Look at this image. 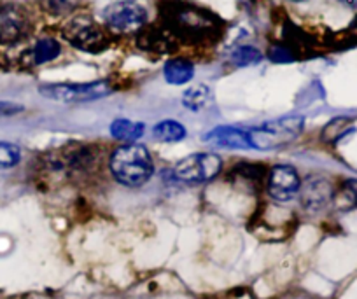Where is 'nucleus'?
Wrapping results in <instances>:
<instances>
[{
	"mask_svg": "<svg viewBox=\"0 0 357 299\" xmlns=\"http://www.w3.org/2000/svg\"><path fill=\"white\" fill-rule=\"evenodd\" d=\"M167 26L172 33L188 43H204L219 32V22L204 9L191 4L168 6Z\"/></svg>",
	"mask_w": 357,
	"mask_h": 299,
	"instance_id": "1",
	"label": "nucleus"
},
{
	"mask_svg": "<svg viewBox=\"0 0 357 299\" xmlns=\"http://www.w3.org/2000/svg\"><path fill=\"white\" fill-rule=\"evenodd\" d=\"M111 171L119 184L140 187L153 177L154 161L144 146L125 144L112 153Z\"/></svg>",
	"mask_w": 357,
	"mask_h": 299,
	"instance_id": "2",
	"label": "nucleus"
},
{
	"mask_svg": "<svg viewBox=\"0 0 357 299\" xmlns=\"http://www.w3.org/2000/svg\"><path fill=\"white\" fill-rule=\"evenodd\" d=\"M303 128L305 119L301 116H286L247 130V133L252 149L272 151L294 142L301 135Z\"/></svg>",
	"mask_w": 357,
	"mask_h": 299,
	"instance_id": "3",
	"label": "nucleus"
},
{
	"mask_svg": "<svg viewBox=\"0 0 357 299\" xmlns=\"http://www.w3.org/2000/svg\"><path fill=\"white\" fill-rule=\"evenodd\" d=\"M39 93L46 98L61 102V104H79V102H91V100L111 95L112 86L107 81L68 82V84L58 82V84L40 86Z\"/></svg>",
	"mask_w": 357,
	"mask_h": 299,
	"instance_id": "4",
	"label": "nucleus"
},
{
	"mask_svg": "<svg viewBox=\"0 0 357 299\" xmlns=\"http://www.w3.org/2000/svg\"><path fill=\"white\" fill-rule=\"evenodd\" d=\"M222 160L212 153H195L175 164L174 171L178 181L186 184H204L221 171Z\"/></svg>",
	"mask_w": 357,
	"mask_h": 299,
	"instance_id": "5",
	"label": "nucleus"
},
{
	"mask_svg": "<svg viewBox=\"0 0 357 299\" xmlns=\"http://www.w3.org/2000/svg\"><path fill=\"white\" fill-rule=\"evenodd\" d=\"M109 30L114 33L139 32L147 22V11L135 2H118L104 11Z\"/></svg>",
	"mask_w": 357,
	"mask_h": 299,
	"instance_id": "6",
	"label": "nucleus"
},
{
	"mask_svg": "<svg viewBox=\"0 0 357 299\" xmlns=\"http://www.w3.org/2000/svg\"><path fill=\"white\" fill-rule=\"evenodd\" d=\"M63 36L67 37L72 46L82 51H89V53H97L107 46V37H105L104 30L88 18L72 20L65 26Z\"/></svg>",
	"mask_w": 357,
	"mask_h": 299,
	"instance_id": "7",
	"label": "nucleus"
},
{
	"mask_svg": "<svg viewBox=\"0 0 357 299\" xmlns=\"http://www.w3.org/2000/svg\"><path fill=\"white\" fill-rule=\"evenodd\" d=\"M266 187L268 194L272 196L273 199L286 204V201L293 199L296 194H300V175L289 164H277L268 174Z\"/></svg>",
	"mask_w": 357,
	"mask_h": 299,
	"instance_id": "8",
	"label": "nucleus"
},
{
	"mask_svg": "<svg viewBox=\"0 0 357 299\" xmlns=\"http://www.w3.org/2000/svg\"><path fill=\"white\" fill-rule=\"evenodd\" d=\"M300 196L301 205H303L307 210L317 212L331 204L333 196H335V189H333V184L326 177L312 175L307 181L301 182Z\"/></svg>",
	"mask_w": 357,
	"mask_h": 299,
	"instance_id": "9",
	"label": "nucleus"
},
{
	"mask_svg": "<svg viewBox=\"0 0 357 299\" xmlns=\"http://www.w3.org/2000/svg\"><path fill=\"white\" fill-rule=\"evenodd\" d=\"M29 30L25 11L16 6L0 8V44H13L22 39Z\"/></svg>",
	"mask_w": 357,
	"mask_h": 299,
	"instance_id": "10",
	"label": "nucleus"
},
{
	"mask_svg": "<svg viewBox=\"0 0 357 299\" xmlns=\"http://www.w3.org/2000/svg\"><path fill=\"white\" fill-rule=\"evenodd\" d=\"M205 144L218 149H229V151H247L252 149L249 142V133L247 130L235 128V126H219L208 132L204 137Z\"/></svg>",
	"mask_w": 357,
	"mask_h": 299,
	"instance_id": "11",
	"label": "nucleus"
},
{
	"mask_svg": "<svg viewBox=\"0 0 357 299\" xmlns=\"http://www.w3.org/2000/svg\"><path fill=\"white\" fill-rule=\"evenodd\" d=\"M163 75L165 79H167L168 84H186V82H190L191 79H193L195 67L191 61L183 60V58H175V60H170L165 63Z\"/></svg>",
	"mask_w": 357,
	"mask_h": 299,
	"instance_id": "12",
	"label": "nucleus"
},
{
	"mask_svg": "<svg viewBox=\"0 0 357 299\" xmlns=\"http://www.w3.org/2000/svg\"><path fill=\"white\" fill-rule=\"evenodd\" d=\"M154 139H158L160 142L167 144H175L181 142V140L186 137V128H184L183 123L174 121V119H167V121H160L153 128Z\"/></svg>",
	"mask_w": 357,
	"mask_h": 299,
	"instance_id": "13",
	"label": "nucleus"
},
{
	"mask_svg": "<svg viewBox=\"0 0 357 299\" xmlns=\"http://www.w3.org/2000/svg\"><path fill=\"white\" fill-rule=\"evenodd\" d=\"M111 135L114 139L123 140V142L133 144L144 135V125L130 121V119H116L111 125Z\"/></svg>",
	"mask_w": 357,
	"mask_h": 299,
	"instance_id": "14",
	"label": "nucleus"
},
{
	"mask_svg": "<svg viewBox=\"0 0 357 299\" xmlns=\"http://www.w3.org/2000/svg\"><path fill=\"white\" fill-rule=\"evenodd\" d=\"M61 46L54 39H40L39 43L33 46L30 58H32L33 65H43L47 61H53L60 56Z\"/></svg>",
	"mask_w": 357,
	"mask_h": 299,
	"instance_id": "15",
	"label": "nucleus"
},
{
	"mask_svg": "<svg viewBox=\"0 0 357 299\" xmlns=\"http://www.w3.org/2000/svg\"><path fill=\"white\" fill-rule=\"evenodd\" d=\"M211 100V89L204 84L193 86L183 95V104L191 111H202Z\"/></svg>",
	"mask_w": 357,
	"mask_h": 299,
	"instance_id": "16",
	"label": "nucleus"
},
{
	"mask_svg": "<svg viewBox=\"0 0 357 299\" xmlns=\"http://www.w3.org/2000/svg\"><path fill=\"white\" fill-rule=\"evenodd\" d=\"M263 60V54L259 49L252 46H240L231 53V61L236 67H250Z\"/></svg>",
	"mask_w": 357,
	"mask_h": 299,
	"instance_id": "17",
	"label": "nucleus"
},
{
	"mask_svg": "<svg viewBox=\"0 0 357 299\" xmlns=\"http://www.w3.org/2000/svg\"><path fill=\"white\" fill-rule=\"evenodd\" d=\"M22 160V151L11 142H0V168H13Z\"/></svg>",
	"mask_w": 357,
	"mask_h": 299,
	"instance_id": "18",
	"label": "nucleus"
},
{
	"mask_svg": "<svg viewBox=\"0 0 357 299\" xmlns=\"http://www.w3.org/2000/svg\"><path fill=\"white\" fill-rule=\"evenodd\" d=\"M270 60L275 61V63H291L294 61V54L289 47H284V46H273L268 53Z\"/></svg>",
	"mask_w": 357,
	"mask_h": 299,
	"instance_id": "19",
	"label": "nucleus"
},
{
	"mask_svg": "<svg viewBox=\"0 0 357 299\" xmlns=\"http://www.w3.org/2000/svg\"><path fill=\"white\" fill-rule=\"evenodd\" d=\"M77 4L79 0H47V6L56 13H67L74 9Z\"/></svg>",
	"mask_w": 357,
	"mask_h": 299,
	"instance_id": "20",
	"label": "nucleus"
},
{
	"mask_svg": "<svg viewBox=\"0 0 357 299\" xmlns=\"http://www.w3.org/2000/svg\"><path fill=\"white\" fill-rule=\"evenodd\" d=\"M343 192H345L347 199H349L350 204L357 207V178L345 181V184H343Z\"/></svg>",
	"mask_w": 357,
	"mask_h": 299,
	"instance_id": "21",
	"label": "nucleus"
},
{
	"mask_svg": "<svg viewBox=\"0 0 357 299\" xmlns=\"http://www.w3.org/2000/svg\"><path fill=\"white\" fill-rule=\"evenodd\" d=\"M23 107L13 102H0V118H8V116H15L22 112Z\"/></svg>",
	"mask_w": 357,
	"mask_h": 299,
	"instance_id": "22",
	"label": "nucleus"
},
{
	"mask_svg": "<svg viewBox=\"0 0 357 299\" xmlns=\"http://www.w3.org/2000/svg\"><path fill=\"white\" fill-rule=\"evenodd\" d=\"M340 2L350 9H357V0H340Z\"/></svg>",
	"mask_w": 357,
	"mask_h": 299,
	"instance_id": "23",
	"label": "nucleus"
},
{
	"mask_svg": "<svg viewBox=\"0 0 357 299\" xmlns=\"http://www.w3.org/2000/svg\"><path fill=\"white\" fill-rule=\"evenodd\" d=\"M352 30L357 33V16H356V20H354V23H352Z\"/></svg>",
	"mask_w": 357,
	"mask_h": 299,
	"instance_id": "24",
	"label": "nucleus"
},
{
	"mask_svg": "<svg viewBox=\"0 0 357 299\" xmlns=\"http://www.w3.org/2000/svg\"><path fill=\"white\" fill-rule=\"evenodd\" d=\"M291 2H305V0H291Z\"/></svg>",
	"mask_w": 357,
	"mask_h": 299,
	"instance_id": "25",
	"label": "nucleus"
}]
</instances>
